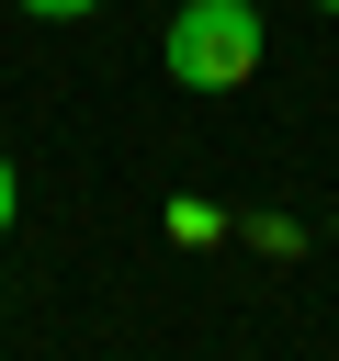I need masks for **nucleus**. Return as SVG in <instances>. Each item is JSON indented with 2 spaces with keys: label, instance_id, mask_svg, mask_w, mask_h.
Listing matches in <instances>:
<instances>
[{
  "label": "nucleus",
  "instance_id": "nucleus-1",
  "mask_svg": "<svg viewBox=\"0 0 339 361\" xmlns=\"http://www.w3.org/2000/svg\"><path fill=\"white\" fill-rule=\"evenodd\" d=\"M158 56H170L181 90H237V79L260 68V11H249V0H181Z\"/></svg>",
  "mask_w": 339,
  "mask_h": 361
},
{
  "label": "nucleus",
  "instance_id": "nucleus-2",
  "mask_svg": "<svg viewBox=\"0 0 339 361\" xmlns=\"http://www.w3.org/2000/svg\"><path fill=\"white\" fill-rule=\"evenodd\" d=\"M23 11H45V23H79V11H102V0H23Z\"/></svg>",
  "mask_w": 339,
  "mask_h": 361
},
{
  "label": "nucleus",
  "instance_id": "nucleus-3",
  "mask_svg": "<svg viewBox=\"0 0 339 361\" xmlns=\"http://www.w3.org/2000/svg\"><path fill=\"white\" fill-rule=\"evenodd\" d=\"M11 203H23V192H11V158H0V226H11Z\"/></svg>",
  "mask_w": 339,
  "mask_h": 361
},
{
  "label": "nucleus",
  "instance_id": "nucleus-4",
  "mask_svg": "<svg viewBox=\"0 0 339 361\" xmlns=\"http://www.w3.org/2000/svg\"><path fill=\"white\" fill-rule=\"evenodd\" d=\"M316 11H339V0H316Z\"/></svg>",
  "mask_w": 339,
  "mask_h": 361
}]
</instances>
